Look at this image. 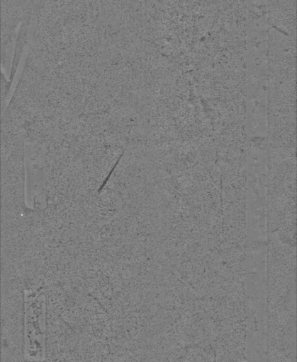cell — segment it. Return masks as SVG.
Instances as JSON below:
<instances>
[{
  "label": "cell",
  "mask_w": 297,
  "mask_h": 362,
  "mask_svg": "<svg viewBox=\"0 0 297 362\" xmlns=\"http://www.w3.org/2000/svg\"><path fill=\"white\" fill-rule=\"evenodd\" d=\"M45 310L42 286L24 291V354L28 361L45 358Z\"/></svg>",
  "instance_id": "1"
},
{
  "label": "cell",
  "mask_w": 297,
  "mask_h": 362,
  "mask_svg": "<svg viewBox=\"0 0 297 362\" xmlns=\"http://www.w3.org/2000/svg\"><path fill=\"white\" fill-rule=\"evenodd\" d=\"M32 15V7H29L28 10L24 13L23 17L21 21L20 27L16 33V39L14 40V47L10 69V74L9 77V81L11 86L17 72L24 47L27 43Z\"/></svg>",
  "instance_id": "2"
},
{
  "label": "cell",
  "mask_w": 297,
  "mask_h": 362,
  "mask_svg": "<svg viewBox=\"0 0 297 362\" xmlns=\"http://www.w3.org/2000/svg\"><path fill=\"white\" fill-rule=\"evenodd\" d=\"M11 85L9 83V79L6 78L5 74L2 71L1 73V100L4 101L6 97L7 96L10 89Z\"/></svg>",
  "instance_id": "3"
}]
</instances>
